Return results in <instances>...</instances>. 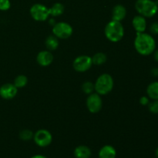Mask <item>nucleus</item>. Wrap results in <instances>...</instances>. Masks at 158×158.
Returning <instances> with one entry per match:
<instances>
[{
  "label": "nucleus",
  "instance_id": "obj_22",
  "mask_svg": "<svg viewBox=\"0 0 158 158\" xmlns=\"http://www.w3.org/2000/svg\"><path fill=\"white\" fill-rule=\"evenodd\" d=\"M82 90L83 91L84 94L89 95V94H93V92L95 90V89H94V84L92 82H85V83H83V85H82Z\"/></svg>",
  "mask_w": 158,
  "mask_h": 158
},
{
  "label": "nucleus",
  "instance_id": "obj_1",
  "mask_svg": "<svg viewBox=\"0 0 158 158\" xmlns=\"http://www.w3.org/2000/svg\"><path fill=\"white\" fill-rule=\"evenodd\" d=\"M134 48L141 56H149L156 49L155 40L146 32H137L134 40Z\"/></svg>",
  "mask_w": 158,
  "mask_h": 158
},
{
  "label": "nucleus",
  "instance_id": "obj_3",
  "mask_svg": "<svg viewBox=\"0 0 158 158\" xmlns=\"http://www.w3.org/2000/svg\"><path fill=\"white\" fill-rule=\"evenodd\" d=\"M134 6L137 12L145 18H151L158 12V2L153 0H137Z\"/></svg>",
  "mask_w": 158,
  "mask_h": 158
},
{
  "label": "nucleus",
  "instance_id": "obj_24",
  "mask_svg": "<svg viewBox=\"0 0 158 158\" xmlns=\"http://www.w3.org/2000/svg\"><path fill=\"white\" fill-rule=\"evenodd\" d=\"M11 2L9 0H0V10L6 11L10 9Z\"/></svg>",
  "mask_w": 158,
  "mask_h": 158
},
{
  "label": "nucleus",
  "instance_id": "obj_27",
  "mask_svg": "<svg viewBox=\"0 0 158 158\" xmlns=\"http://www.w3.org/2000/svg\"><path fill=\"white\" fill-rule=\"evenodd\" d=\"M153 53H154V60H155L156 61H157V63H158V49H157V50L154 51V52H153Z\"/></svg>",
  "mask_w": 158,
  "mask_h": 158
},
{
  "label": "nucleus",
  "instance_id": "obj_4",
  "mask_svg": "<svg viewBox=\"0 0 158 158\" xmlns=\"http://www.w3.org/2000/svg\"><path fill=\"white\" fill-rule=\"evenodd\" d=\"M114 88V79L110 74H101L94 83V89L99 95H106Z\"/></svg>",
  "mask_w": 158,
  "mask_h": 158
},
{
  "label": "nucleus",
  "instance_id": "obj_19",
  "mask_svg": "<svg viewBox=\"0 0 158 158\" xmlns=\"http://www.w3.org/2000/svg\"><path fill=\"white\" fill-rule=\"evenodd\" d=\"M91 58H92L93 64L96 65V66H101L103 63H106V60H107L106 54L103 52H97Z\"/></svg>",
  "mask_w": 158,
  "mask_h": 158
},
{
  "label": "nucleus",
  "instance_id": "obj_12",
  "mask_svg": "<svg viewBox=\"0 0 158 158\" xmlns=\"http://www.w3.org/2000/svg\"><path fill=\"white\" fill-rule=\"evenodd\" d=\"M132 25L137 32H144L147 29L146 18L142 15H136L132 20Z\"/></svg>",
  "mask_w": 158,
  "mask_h": 158
},
{
  "label": "nucleus",
  "instance_id": "obj_5",
  "mask_svg": "<svg viewBox=\"0 0 158 158\" xmlns=\"http://www.w3.org/2000/svg\"><path fill=\"white\" fill-rule=\"evenodd\" d=\"M52 35L58 39L66 40L69 38L73 32V29L71 25L66 22H59L56 23L52 27Z\"/></svg>",
  "mask_w": 158,
  "mask_h": 158
},
{
  "label": "nucleus",
  "instance_id": "obj_17",
  "mask_svg": "<svg viewBox=\"0 0 158 158\" xmlns=\"http://www.w3.org/2000/svg\"><path fill=\"white\" fill-rule=\"evenodd\" d=\"M45 45L46 47L49 49V51L56 50L59 47V40L56 36L54 35H50L46 37V41H45Z\"/></svg>",
  "mask_w": 158,
  "mask_h": 158
},
{
  "label": "nucleus",
  "instance_id": "obj_7",
  "mask_svg": "<svg viewBox=\"0 0 158 158\" xmlns=\"http://www.w3.org/2000/svg\"><path fill=\"white\" fill-rule=\"evenodd\" d=\"M33 140L37 146L40 148H46L52 143V136L47 130L40 129L34 134Z\"/></svg>",
  "mask_w": 158,
  "mask_h": 158
},
{
  "label": "nucleus",
  "instance_id": "obj_2",
  "mask_svg": "<svg viewBox=\"0 0 158 158\" xmlns=\"http://www.w3.org/2000/svg\"><path fill=\"white\" fill-rule=\"evenodd\" d=\"M105 36L112 43H117L124 35V28L120 22L111 20L106 24L104 29Z\"/></svg>",
  "mask_w": 158,
  "mask_h": 158
},
{
  "label": "nucleus",
  "instance_id": "obj_11",
  "mask_svg": "<svg viewBox=\"0 0 158 158\" xmlns=\"http://www.w3.org/2000/svg\"><path fill=\"white\" fill-rule=\"evenodd\" d=\"M54 56L49 50L40 51L36 56V61L41 66H48L52 63Z\"/></svg>",
  "mask_w": 158,
  "mask_h": 158
},
{
  "label": "nucleus",
  "instance_id": "obj_9",
  "mask_svg": "<svg viewBox=\"0 0 158 158\" xmlns=\"http://www.w3.org/2000/svg\"><path fill=\"white\" fill-rule=\"evenodd\" d=\"M103 106V100L98 94H91L86 99V107L88 110L92 114L100 112Z\"/></svg>",
  "mask_w": 158,
  "mask_h": 158
},
{
  "label": "nucleus",
  "instance_id": "obj_6",
  "mask_svg": "<svg viewBox=\"0 0 158 158\" xmlns=\"http://www.w3.org/2000/svg\"><path fill=\"white\" fill-rule=\"evenodd\" d=\"M30 15L34 20L38 22L46 21L49 16L50 15L49 13V8L46 7L45 5L36 3L31 6Z\"/></svg>",
  "mask_w": 158,
  "mask_h": 158
},
{
  "label": "nucleus",
  "instance_id": "obj_25",
  "mask_svg": "<svg viewBox=\"0 0 158 158\" xmlns=\"http://www.w3.org/2000/svg\"><path fill=\"white\" fill-rule=\"evenodd\" d=\"M150 31L154 35H158V22H154L151 25Z\"/></svg>",
  "mask_w": 158,
  "mask_h": 158
},
{
  "label": "nucleus",
  "instance_id": "obj_18",
  "mask_svg": "<svg viewBox=\"0 0 158 158\" xmlns=\"http://www.w3.org/2000/svg\"><path fill=\"white\" fill-rule=\"evenodd\" d=\"M64 6L62 3L56 2L52 6V7L49 8V13L50 15H52L54 17L60 16L64 12Z\"/></svg>",
  "mask_w": 158,
  "mask_h": 158
},
{
  "label": "nucleus",
  "instance_id": "obj_20",
  "mask_svg": "<svg viewBox=\"0 0 158 158\" xmlns=\"http://www.w3.org/2000/svg\"><path fill=\"white\" fill-rule=\"evenodd\" d=\"M28 83V78L25 75H19L15 77V80H14V83L15 87L17 89L19 88H23L27 85Z\"/></svg>",
  "mask_w": 158,
  "mask_h": 158
},
{
  "label": "nucleus",
  "instance_id": "obj_14",
  "mask_svg": "<svg viewBox=\"0 0 158 158\" xmlns=\"http://www.w3.org/2000/svg\"><path fill=\"white\" fill-rule=\"evenodd\" d=\"M117 151L111 145H105L99 151V158H116Z\"/></svg>",
  "mask_w": 158,
  "mask_h": 158
},
{
  "label": "nucleus",
  "instance_id": "obj_26",
  "mask_svg": "<svg viewBox=\"0 0 158 158\" xmlns=\"http://www.w3.org/2000/svg\"><path fill=\"white\" fill-rule=\"evenodd\" d=\"M149 98L148 97H142L140 99V103L143 106H148L149 104Z\"/></svg>",
  "mask_w": 158,
  "mask_h": 158
},
{
  "label": "nucleus",
  "instance_id": "obj_28",
  "mask_svg": "<svg viewBox=\"0 0 158 158\" xmlns=\"http://www.w3.org/2000/svg\"><path fill=\"white\" fill-rule=\"evenodd\" d=\"M31 158H47V157H45L44 155H41V154H36V155L32 156Z\"/></svg>",
  "mask_w": 158,
  "mask_h": 158
},
{
  "label": "nucleus",
  "instance_id": "obj_29",
  "mask_svg": "<svg viewBox=\"0 0 158 158\" xmlns=\"http://www.w3.org/2000/svg\"><path fill=\"white\" fill-rule=\"evenodd\" d=\"M156 156H157V157L158 158V148L156 150Z\"/></svg>",
  "mask_w": 158,
  "mask_h": 158
},
{
  "label": "nucleus",
  "instance_id": "obj_21",
  "mask_svg": "<svg viewBox=\"0 0 158 158\" xmlns=\"http://www.w3.org/2000/svg\"><path fill=\"white\" fill-rule=\"evenodd\" d=\"M33 133L31 131H29V130H23L19 133V138L22 140H24V141H28V140H30L32 139H33Z\"/></svg>",
  "mask_w": 158,
  "mask_h": 158
},
{
  "label": "nucleus",
  "instance_id": "obj_15",
  "mask_svg": "<svg viewBox=\"0 0 158 158\" xmlns=\"http://www.w3.org/2000/svg\"><path fill=\"white\" fill-rule=\"evenodd\" d=\"M73 154L76 158H89L91 157L92 152L89 147L85 146V145H80L75 148Z\"/></svg>",
  "mask_w": 158,
  "mask_h": 158
},
{
  "label": "nucleus",
  "instance_id": "obj_23",
  "mask_svg": "<svg viewBox=\"0 0 158 158\" xmlns=\"http://www.w3.org/2000/svg\"><path fill=\"white\" fill-rule=\"evenodd\" d=\"M148 106L150 112L155 114H158V100H154L153 102H151Z\"/></svg>",
  "mask_w": 158,
  "mask_h": 158
},
{
  "label": "nucleus",
  "instance_id": "obj_8",
  "mask_svg": "<svg viewBox=\"0 0 158 158\" xmlns=\"http://www.w3.org/2000/svg\"><path fill=\"white\" fill-rule=\"evenodd\" d=\"M92 58L89 56L82 55L77 56L73 63V67L77 72L84 73L92 66Z\"/></svg>",
  "mask_w": 158,
  "mask_h": 158
},
{
  "label": "nucleus",
  "instance_id": "obj_10",
  "mask_svg": "<svg viewBox=\"0 0 158 158\" xmlns=\"http://www.w3.org/2000/svg\"><path fill=\"white\" fill-rule=\"evenodd\" d=\"M18 89L12 83H5L0 87V97L5 100H11L16 96Z\"/></svg>",
  "mask_w": 158,
  "mask_h": 158
},
{
  "label": "nucleus",
  "instance_id": "obj_16",
  "mask_svg": "<svg viewBox=\"0 0 158 158\" xmlns=\"http://www.w3.org/2000/svg\"><path fill=\"white\" fill-rule=\"evenodd\" d=\"M147 94L150 99L158 100V82L155 81L150 83L147 88Z\"/></svg>",
  "mask_w": 158,
  "mask_h": 158
},
{
  "label": "nucleus",
  "instance_id": "obj_13",
  "mask_svg": "<svg viewBox=\"0 0 158 158\" xmlns=\"http://www.w3.org/2000/svg\"><path fill=\"white\" fill-rule=\"evenodd\" d=\"M127 15V9L123 5H116L112 11V20L121 22Z\"/></svg>",
  "mask_w": 158,
  "mask_h": 158
}]
</instances>
